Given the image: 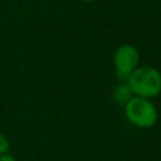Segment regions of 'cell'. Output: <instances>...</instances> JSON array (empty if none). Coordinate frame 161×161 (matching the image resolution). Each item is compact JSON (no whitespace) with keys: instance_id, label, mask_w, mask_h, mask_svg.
Instances as JSON below:
<instances>
[{"instance_id":"cell-1","label":"cell","mask_w":161,"mask_h":161,"mask_svg":"<svg viewBox=\"0 0 161 161\" xmlns=\"http://www.w3.org/2000/svg\"><path fill=\"white\" fill-rule=\"evenodd\" d=\"M126 82L136 97L151 99L161 93V73L150 65L137 67Z\"/></svg>"},{"instance_id":"cell-4","label":"cell","mask_w":161,"mask_h":161,"mask_svg":"<svg viewBox=\"0 0 161 161\" xmlns=\"http://www.w3.org/2000/svg\"><path fill=\"white\" fill-rule=\"evenodd\" d=\"M133 97V93L130 88V86L127 84V82H123V83H119L114 91H113V98L117 103L119 104H126L131 98Z\"/></svg>"},{"instance_id":"cell-3","label":"cell","mask_w":161,"mask_h":161,"mask_svg":"<svg viewBox=\"0 0 161 161\" xmlns=\"http://www.w3.org/2000/svg\"><path fill=\"white\" fill-rule=\"evenodd\" d=\"M140 54L135 45L122 44L119 45L113 54V64L116 74L119 79L127 80L132 72L138 67Z\"/></svg>"},{"instance_id":"cell-7","label":"cell","mask_w":161,"mask_h":161,"mask_svg":"<svg viewBox=\"0 0 161 161\" xmlns=\"http://www.w3.org/2000/svg\"><path fill=\"white\" fill-rule=\"evenodd\" d=\"M82 1H84V3H91V1H94V0H82Z\"/></svg>"},{"instance_id":"cell-6","label":"cell","mask_w":161,"mask_h":161,"mask_svg":"<svg viewBox=\"0 0 161 161\" xmlns=\"http://www.w3.org/2000/svg\"><path fill=\"white\" fill-rule=\"evenodd\" d=\"M0 161H16V158L11 155V153H5V155H1L0 156Z\"/></svg>"},{"instance_id":"cell-2","label":"cell","mask_w":161,"mask_h":161,"mask_svg":"<svg viewBox=\"0 0 161 161\" xmlns=\"http://www.w3.org/2000/svg\"><path fill=\"white\" fill-rule=\"evenodd\" d=\"M125 113L130 123L138 128H150L156 125L158 118L156 106L150 99L136 96L125 104Z\"/></svg>"},{"instance_id":"cell-5","label":"cell","mask_w":161,"mask_h":161,"mask_svg":"<svg viewBox=\"0 0 161 161\" xmlns=\"http://www.w3.org/2000/svg\"><path fill=\"white\" fill-rule=\"evenodd\" d=\"M10 150V142L8 140V137L0 132V156L8 153Z\"/></svg>"}]
</instances>
